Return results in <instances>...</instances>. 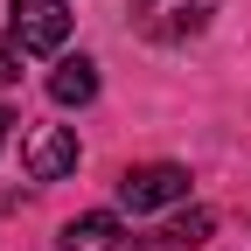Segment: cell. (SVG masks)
I'll return each mask as SVG.
<instances>
[{
    "label": "cell",
    "instance_id": "6da1fadb",
    "mask_svg": "<svg viewBox=\"0 0 251 251\" xmlns=\"http://www.w3.org/2000/svg\"><path fill=\"white\" fill-rule=\"evenodd\" d=\"M216 7L224 0H133V28L153 42H188L216 21Z\"/></svg>",
    "mask_w": 251,
    "mask_h": 251
},
{
    "label": "cell",
    "instance_id": "7a4b0ae2",
    "mask_svg": "<svg viewBox=\"0 0 251 251\" xmlns=\"http://www.w3.org/2000/svg\"><path fill=\"white\" fill-rule=\"evenodd\" d=\"M7 35H14L21 56H49V49L70 42V7H63V0H14Z\"/></svg>",
    "mask_w": 251,
    "mask_h": 251
},
{
    "label": "cell",
    "instance_id": "3957f363",
    "mask_svg": "<svg viewBox=\"0 0 251 251\" xmlns=\"http://www.w3.org/2000/svg\"><path fill=\"white\" fill-rule=\"evenodd\" d=\"M119 202L126 209H168V202H188V168L175 161H147V168H126L119 175Z\"/></svg>",
    "mask_w": 251,
    "mask_h": 251
},
{
    "label": "cell",
    "instance_id": "277c9868",
    "mask_svg": "<svg viewBox=\"0 0 251 251\" xmlns=\"http://www.w3.org/2000/svg\"><path fill=\"white\" fill-rule=\"evenodd\" d=\"M21 168H28V181H63L77 168V133H70V126H28Z\"/></svg>",
    "mask_w": 251,
    "mask_h": 251
},
{
    "label": "cell",
    "instance_id": "5b68a950",
    "mask_svg": "<svg viewBox=\"0 0 251 251\" xmlns=\"http://www.w3.org/2000/svg\"><path fill=\"white\" fill-rule=\"evenodd\" d=\"M56 244H63V251H119V216H112V209H84V216L63 224Z\"/></svg>",
    "mask_w": 251,
    "mask_h": 251
},
{
    "label": "cell",
    "instance_id": "8992f818",
    "mask_svg": "<svg viewBox=\"0 0 251 251\" xmlns=\"http://www.w3.org/2000/svg\"><path fill=\"white\" fill-rule=\"evenodd\" d=\"M49 98L56 105H91V98H98V63H91V56H63L49 70Z\"/></svg>",
    "mask_w": 251,
    "mask_h": 251
},
{
    "label": "cell",
    "instance_id": "52a82bcc",
    "mask_svg": "<svg viewBox=\"0 0 251 251\" xmlns=\"http://www.w3.org/2000/svg\"><path fill=\"white\" fill-rule=\"evenodd\" d=\"M209 237V209H188V216H175V224H168V244H188V251H196Z\"/></svg>",
    "mask_w": 251,
    "mask_h": 251
},
{
    "label": "cell",
    "instance_id": "ba28073f",
    "mask_svg": "<svg viewBox=\"0 0 251 251\" xmlns=\"http://www.w3.org/2000/svg\"><path fill=\"white\" fill-rule=\"evenodd\" d=\"M14 77H21V49H14V42H0V84H14Z\"/></svg>",
    "mask_w": 251,
    "mask_h": 251
},
{
    "label": "cell",
    "instance_id": "9c48e42d",
    "mask_svg": "<svg viewBox=\"0 0 251 251\" xmlns=\"http://www.w3.org/2000/svg\"><path fill=\"white\" fill-rule=\"evenodd\" d=\"M7 126H14V112H0V140H7Z\"/></svg>",
    "mask_w": 251,
    "mask_h": 251
}]
</instances>
